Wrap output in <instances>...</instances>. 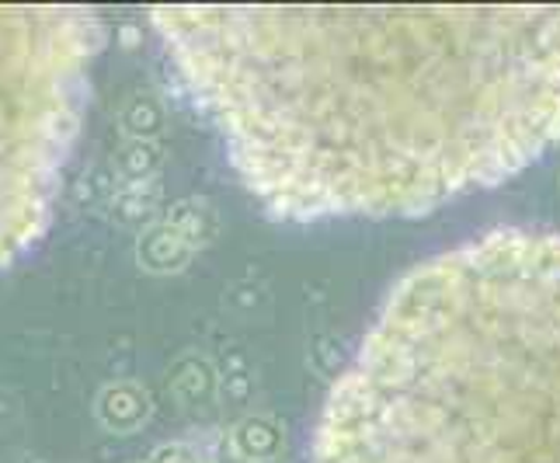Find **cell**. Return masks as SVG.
Returning a JSON list of instances; mask_svg holds the SVG:
<instances>
[{"instance_id": "13", "label": "cell", "mask_w": 560, "mask_h": 463, "mask_svg": "<svg viewBox=\"0 0 560 463\" xmlns=\"http://www.w3.org/2000/svg\"><path fill=\"white\" fill-rule=\"evenodd\" d=\"M147 463H199L196 453H191V447H185V442H164V447H158L150 453Z\"/></svg>"}, {"instance_id": "5", "label": "cell", "mask_w": 560, "mask_h": 463, "mask_svg": "<svg viewBox=\"0 0 560 463\" xmlns=\"http://www.w3.org/2000/svg\"><path fill=\"white\" fill-rule=\"evenodd\" d=\"M191 255H196V251H191L164 220L147 227L143 234H137V262L147 268V273H158V276L182 273V268L191 262Z\"/></svg>"}, {"instance_id": "12", "label": "cell", "mask_w": 560, "mask_h": 463, "mask_svg": "<svg viewBox=\"0 0 560 463\" xmlns=\"http://www.w3.org/2000/svg\"><path fill=\"white\" fill-rule=\"evenodd\" d=\"M265 436H272V429L265 426V421H241V426L234 429V450L237 456H247V460H255V456H268L265 453Z\"/></svg>"}, {"instance_id": "8", "label": "cell", "mask_w": 560, "mask_h": 463, "mask_svg": "<svg viewBox=\"0 0 560 463\" xmlns=\"http://www.w3.org/2000/svg\"><path fill=\"white\" fill-rule=\"evenodd\" d=\"M119 126L126 140H158L167 126L164 102L153 91H132L119 108Z\"/></svg>"}, {"instance_id": "2", "label": "cell", "mask_w": 560, "mask_h": 463, "mask_svg": "<svg viewBox=\"0 0 560 463\" xmlns=\"http://www.w3.org/2000/svg\"><path fill=\"white\" fill-rule=\"evenodd\" d=\"M314 463H560V234L491 230L400 276Z\"/></svg>"}, {"instance_id": "6", "label": "cell", "mask_w": 560, "mask_h": 463, "mask_svg": "<svg viewBox=\"0 0 560 463\" xmlns=\"http://www.w3.org/2000/svg\"><path fill=\"white\" fill-rule=\"evenodd\" d=\"M158 209H161V188L147 182V185H119L115 199L108 202V220L119 223L126 230H143L161 223L158 220Z\"/></svg>"}, {"instance_id": "11", "label": "cell", "mask_w": 560, "mask_h": 463, "mask_svg": "<svg viewBox=\"0 0 560 463\" xmlns=\"http://www.w3.org/2000/svg\"><path fill=\"white\" fill-rule=\"evenodd\" d=\"M175 391L182 397H202L212 391V373H209V366L202 359H185L178 370H175Z\"/></svg>"}, {"instance_id": "14", "label": "cell", "mask_w": 560, "mask_h": 463, "mask_svg": "<svg viewBox=\"0 0 560 463\" xmlns=\"http://www.w3.org/2000/svg\"><path fill=\"white\" fill-rule=\"evenodd\" d=\"M122 43H126V46L137 43V28H132V25H122Z\"/></svg>"}, {"instance_id": "3", "label": "cell", "mask_w": 560, "mask_h": 463, "mask_svg": "<svg viewBox=\"0 0 560 463\" xmlns=\"http://www.w3.org/2000/svg\"><path fill=\"white\" fill-rule=\"evenodd\" d=\"M105 43L84 8H0V268L46 234Z\"/></svg>"}, {"instance_id": "9", "label": "cell", "mask_w": 560, "mask_h": 463, "mask_svg": "<svg viewBox=\"0 0 560 463\" xmlns=\"http://www.w3.org/2000/svg\"><path fill=\"white\" fill-rule=\"evenodd\" d=\"M164 164V150L158 140H126L115 153V175L122 185H147Z\"/></svg>"}, {"instance_id": "4", "label": "cell", "mask_w": 560, "mask_h": 463, "mask_svg": "<svg viewBox=\"0 0 560 463\" xmlns=\"http://www.w3.org/2000/svg\"><path fill=\"white\" fill-rule=\"evenodd\" d=\"M150 412H153L150 394L132 380L108 383V387H102L98 397H94V418L102 421V429L119 432V436L137 432L140 426H147Z\"/></svg>"}, {"instance_id": "1", "label": "cell", "mask_w": 560, "mask_h": 463, "mask_svg": "<svg viewBox=\"0 0 560 463\" xmlns=\"http://www.w3.org/2000/svg\"><path fill=\"white\" fill-rule=\"evenodd\" d=\"M150 25L279 220L421 213L560 140V8H161Z\"/></svg>"}, {"instance_id": "10", "label": "cell", "mask_w": 560, "mask_h": 463, "mask_svg": "<svg viewBox=\"0 0 560 463\" xmlns=\"http://www.w3.org/2000/svg\"><path fill=\"white\" fill-rule=\"evenodd\" d=\"M119 192V182H115V171H108L105 164H94L88 175L77 178L73 185V199L84 209H108V202Z\"/></svg>"}, {"instance_id": "7", "label": "cell", "mask_w": 560, "mask_h": 463, "mask_svg": "<svg viewBox=\"0 0 560 463\" xmlns=\"http://www.w3.org/2000/svg\"><path fill=\"white\" fill-rule=\"evenodd\" d=\"M164 223H167L171 230H175V234H178L191 251L206 247L212 238H217V230H220L217 209H212L206 199H178V202H171V206H167V213H164Z\"/></svg>"}]
</instances>
